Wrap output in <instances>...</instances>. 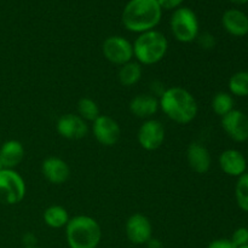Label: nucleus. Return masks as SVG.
Masks as SVG:
<instances>
[{
	"label": "nucleus",
	"mask_w": 248,
	"mask_h": 248,
	"mask_svg": "<svg viewBox=\"0 0 248 248\" xmlns=\"http://www.w3.org/2000/svg\"><path fill=\"white\" fill-rule=\"evenodd\" d=\"M160 109L162 113L179 125H186L196 118L199 111L198 102L195 97L179 86L170 87L165 90L159 99Z\"/></svg>",
	"instance_id": "obj_1"
},
{
	"label": "nucleus",
	"mask_w": 248,
	"mask_h": 248,
	"mask_svg": "<svg viewBox=\"0 0 248 248\" xmlns=\"http://www.w3.org/2000/svg\"><path fill=\"white\" fill-rule=\"evenodd\" d=\"M162 9L157 0H130L124 7V27L132 33L153 31L161 21Z\"/></svg>",
	"instance_id": "obj_2"
},
{
	"label": "nucleus",
	"mask_w": 248,
	"mask_h": 248,
	"mask_svg": "<svg viewBox=\"0 0 248 248\" xmlns=\"http://www.w3.org/2000/svg\"><path fill=\"white\" fill-rule=\"evenodd\" d=\"M65 239L69 248H97L102 240V229L94 218L77 216L65 225Z\"/></svg>",
	"instance_id": "obj_3"
},
{
	"label": "nucleus",
	"mask_w": 248,
	"mask_h": 248,
	"mask_svg": "<svg viewBox=\"0 0 248 248\" xmlns=\"http://www.w3.org/2000/svg\"><path fill=\"white\" fill-rule=\"evenodd\" d=\"M133 45V57L142 65H152L159 63L169 48L166 36L159 31H144L136 38Z\"/></svg>",
	"instance_id": "obj_4"
},
{
	"label": "nucleus",
	"mask_w": 248,
	"mask_h": 248,
	"mask_svg": "<svg viewBox=\"0 0 248 248\" xmlns=\"http://www.w3.org/2000/svg\"><path fill=\"white\" fill-rule=\"evenodd\" d=\"M170 27L174 39L179 43L188 44L196 40L200 34V24L195 12L189 7H178L174 10L170 19Z\"/></svg>",
	"instance_id": "obj_5"
},
{
	"label": "nucleus",
	"mask_w": 248,
	"mask_h": 248,
	"mask_svg": "<svg viewBox=\"0 0 248 248\" xmlns=\"http://www.w3.org/2000/svg\"><path fill=\"white\" fill-rule=\"evenodd\" d=\"M24 179L15 170L0 171V203L2 205H17L26 196Z\"/></svg>",
	"instance_id": "obj_6"
},
{
	"label": "nucleus",
	"mask_w": 248,
	"mask_h": 248,
	"mask_svg": "<svg viewBox=\"0 0 248 248\" xmlns=\"http://www.w3.org/2000/svg\"><path fill=\"white\" fill-rule=\"evenodd\" d=\"M104 58L116 65H124L133 58V45L126 38L111 35L104 40L102 45Z\"/></svg>",
	"instance_id": "obj_7"
},
{
	"label": "nucleus",
	"mask_w": 248,
	"mask_h": 248,
	"mask_svg": "<svg viewBox=\"0 0 248 248\" xmlns=\"http://www.w3.org/2000/svg\"><path fill=\"white\" fill-rule=\"evenodd\" d=\"M92 133L99 144L104 147H113L119 142L121 128L118 121L109 115H99L92 123Z\"/></svg>",
	"instance_id": "obj_8"
},
{
	"label": "nucleus",
	"mask_w": 248,
	"mask_h": 248,
	"mask_svg": "<svg viewBox=\"0 0 248 248\" xmlns=\"http://www.w3.org/2000/svg\"><path fill=\"white\" fill-rule=\"evenodd\" d=\"M137 140L144 150L153 152L159 149L165 140V127L159 120L148 119L138 130Z\"/></svg>",
	"instance_id": "obj_9"
},
{
	"label": "nucleus",
	"mask_w": 248,
	"mask_h": 248,
	"mask_svg": "<svg viewBox=\"0 0 248 248\" xmlns=\"http://www.w3.org/2000/svg\"><path fill=\"white\" fill-rule=\"evenodd\" d=\"M125 232L128 241L135 245H145L153 237V225L149 218L142 213H135L127 219Z\"/></svg>",
	"instance_id": "obj_10"
},
{
	"label": "nucleus",
	"mask_w": 248,
	"mask_h": 248,
	"mask_svg": "<svg viewBox=\"0 0 248 248\" xmlns=\"http://www.w3.org/2000/svg\"><path fill=\"white\" fill-rule=\"evenodd\" d=\"M222 127L234 142L248 140V116L244 111L234 109L222 118Z\"/></svg>",
	"instance_id": "obj_11"
},
{
	"label": "nucleus",
	"mask_w": 248,
	"mask_h": 248,
	"mask_svg": "<svg viewBox=\"0 0 248 248\" xmlns=\"http://www.w3.org/2000/svg\"><path fill=\"white\" fill-rule=\"evenodd\" d=\"M57 132L65 140H82L89 133V125L75 114H65L57 121Z\"/></svg>",
	"instance_id": "obj_12"
},
{
	"label": "nucleus",
	"mask_w": 248,
	"mask_h": 248,
	"mask_svg": "<svg viewBox=\"0 0 248 248\" xmlns=\"http://www.w3.org/2000/svg\"><path fill=\"white\" fill-rule=\"evenodd\" d=\"M41 172L47 182L56 186L65 183L70 177V167L61 157L50 156L45 159L41 165Z\"/></svg>",
	"instance_id": "obj_13"
},
{
	"label": "nucleus",
	"mask_w": 248,
	"mask_h": 248,
	"mask_svg": "<svg viewBox=\"0 0 248 248\" xmlns=\"http://www.w3.org/2000/svg\"><path fill=\"white\" fill-rule=\"evenodd\" d=\"M219 167L228 176L239 178L247 172V160L239 150L228 149L220 154Z\"/></svg>",
	"instance_id": "obj_14"
},
{
	"label": "nucleus",
	"mask_w": 248,
	"mask_h": 248,
	"mask_svg": "<svg viewBox=\"0 0 248 248\" xmlns=\"http://www.w3.org/2000/svg\"><path fill=\"white\" fill-rule=\"evenodd\" d=\"M186 161L189 167L196 173H207L211 169L212 159L207 148L201 143L194 142L186 149Z\"/></svg>",
	"instance_id": "obj_15"
},
{
	"label": "nucleus",
	"mask_w": 248,
	"mask_h": 248,
	"mask_svg": "<svg viewBox=\"0 0 248 248\" xmlns=\"http://www.w3.org/2000/svg\"><path fill=\"white\" fill-rule=\"evenodd\" d=\"M223 28L232 36L241 38L248 34V16L239 9H229L222 16Z\"/></svg>",
	"instance_id": "obj_16"
},
{
	"label": "nucleus",
	"mask_w": 248,
	"mask_h": 248,
	"mask_svg": "<svg viewBox=\"0 0 248 248\" xmlns=\"http://www.w3.org/2000/svg\"><path fill=\"white\" fill-rule=\"evenodd\" d=\"M128 108H130L131 114H133L136 118L148 120L159 110V99L157 97L153 96L152 93L137 94L131 99Z\"/></svg>",
	"instance_id": "obj_17"
},
{
	"label": "nucleus",
	"mask_w": 248,
	"mask_h": 248,
	"mask_svg": "<svg viewBox=\"0 0 248 248\" xmlns=\"http://www.w3.org/2000/svg\"><path fill=\"white\" fill-rule=\"evenodd\" d=\"M0 157L4 162L5 169L15 170L24 159V147L19 140H6L0 148Z\"/></svg>",
	"instance_id": "obj_18"
},
{
	"label": "nucleus",
	"mask_w": 248,
	"mask_h": 248,
	"mask_svg": "<svg viewBox=\"0 0 248 248\" xmlns=\"http://www.w3.org/2000/svg\"><path fill=\"white\" fill-rule=\"evenodd\" d=\"M143 74V68L140 63L137 61H130V62L125 63L121 65L120 70H119V81L123 86L131 87L133 85L137 84L140 80Z\"/></svg>",
	"instance_id": "obj_19"
},
{
	"label": "nucleus",
	"mask_w": 248,
	"mask_h": 248,
	"mask_svg": "<svg viewBox=\"0 0 248 248\" xmlns=\"http://www.w3.org/2000/svg\"><path fill=\"white\" fill-rule=\"evenodd\" d=\"M43 218L45 224L47 227L52 228V229L65 228V225L68 224L70 219L68 211L60 205H53L46 208L43 215Z\"/></svg>",
	"instance_id": "obj_20"
},
{
	"label": "nucleus",
	"mask_w": 248,
	"mask_h": 248,
	"mask_svg": "<svg viewBox=\"0 0 248 248\" xmlns=\"http://www.w3.org/2000/svg\"><path fill=\"white\" fill-rule=\"evenodd\" d=\"M211 106H212V109L216 115L223 118L228 113L234 110V98L228 92H218L213 97Z\"/></svg>",
	"instance_id": "obj_21"
},
{
	"label": "nucleus",
	"mask_w": 248,
	"mask_h": 248,
	"mask_svg": "<svg viewBox=\"0 0 248 248\" xmlns=\"http://www.w3.org/2000/svg\"><path fill=\"white\" fill-rule=\"evenodd\" d=\"M229 90L230 94L248 97V70H241L230 77Z\"/></svg>",
	"instance_id": "obj_22"
},
{
	"label": "nucleus",
	"mask_w": 248,
	"mask_h": 248,
	"mask_svg": "<svg viewBox=\"0 0 248 248\" xmlns=\"http://www.w3.org/2000/svg\"><path fill=\"white\" fill-rule=\"evenodd\" d=\"M78 115L85 121H91L93 123L101 113H99V107L96 102L89 97H82L78 102Z\"/></svg>",
	"instance_id": "obj_23"
},
{
	"label": "nucleus",
	"mask_w": 248,
	"mask_h": 248,
	"mask_svg": "<svg viewBox=\"0 0 248 248\" xmlns=\"http://www.w3.org/2000/svg\"><path fill=\"white\" fill-rule=\"evenodd\" d=\"M235 199H236L237 206L244 212L248 213V172L237 178L236 186H235Z\"/></svg>",
	"instance_id": "obj_24"
},
{
	"label": "nucleus",
	"mask_w": 248,
	"mask_h": 248,
	"mask_svg": "<svg viewBox=\"0 0 248 248\" xmlns=\"http://www.w3.org/2000/svg\"><path fill=\"white\" fill-rule=\"evenodd\" d=\"M230 240L237 248L246 246V245H248V229L245 227L239 228V229L235 230Z\"/></svg>",
	"instance_id": "obj_25"
},
{
	"label": "nucleus",
	"mask_w": 248,
	"mask_h": 248,
	"mask_svg": "<svg viewBox=\"0 0 248 248\" xmlns=\"http://www.w3.org/2000/svg\"><path fill=\"white\" fill-rule=\"evenodd\" d=\"M196 40H198L199 45H200L203 50H213L216 44H217L215 36H213L211 33H207V31L199 34Z\"/></svg>",
	"instance_id": "obj_26"
},
{
	"label": "nucleus",
	"mask_w": 248,
	"mask_h": 248,
	"mask_svg": "<svg viewBox=\"0 0 248 248\" xmlns=\"http://www.w3.org/2000/svg\"><path fill=\"white\" fill-rule=\"evenodd\" d=\"M207 248H237L232 244V241L230 239H217L213 240Z\"/></svg>",
	"instance_id": "obj_27"
},
{
	"label": "nucleus",
	"mask_w": 248,
	"mask_h": 248,
	"mask_svg": "<svg viewBox=\"0 0 248 248\" xmlns=\"http://www.w3.org/2000/svg\"><path fill=\"white\" fill-rule=\"evenodd\" d=\"M184 0H157V4L164 10H177Z\"/></svg>",
	"instance_id": "obj_28"
},
{
	"label": "nucleus",
	"mask_w": 248,
	"mask_h": 248,
	"mask_svg": "<svg viewBox=\"0 0 248 248\" xmlns=\"http://www.w3.org/2000/svg\"><path fill=\"white\" fill-rule=\"evenodd\" d=\"M23 242L26 245V247H35L36 246V237L33 234H26L23 237Z\"/></svg>",
	"instance_id": "obj_29"
},
{
	"label": "nucleus",
	"mask_w": 248,
	"mask_h": 248,
	"mask_svg": "<svg viewBox=\"0 0 248 248\" xmlns=\"http://www.w3.org/2000/svg\"><path fill=\"white\" fill-rule=\"evenodd\" d=\"M145 245H147L148 248H164L162 242L160 241V240L154 239V237H152V239H150Z\"/></svg>",
	"instance_id": "obj_30"
},
{
	"label": "nucleus",
	"mask_w": 248,
	"mask_h": 248,
	"mask_svg": "<svg viewBox=\"0 0 248 248\" xmlns=\"http://www.w3.org/2000/svg\"><path fill=\"white\" fill-rule=\"evenodd\" d=\"M232 2H234V4H247L248 0H230Z\"/></svg>",
	"instance_id": "obj_31"
},
{
	"label": "nucleus",
	"mask_w": 248,
	"mask_h": 248,
	"mask_svg": "<svg viewBox=\"0 0 248 248\" xmlns=\"http://www.w3.org/2000/svg\"><path fill=\"white\" fill-rule=\"evenodd\" d=\"M2 170H5V166H4V162H2L1 157H0V171H2Z\"/></svg>",
	"instance_id": "obj_32"
},
{
	"label": "nucleus",
	"mask_w": 248,
	"mask_h": 248,
	"mask_svg": "<svg viewBox=\"0 0 248 248\" xmlns=\"http://www.w3.org/2000/svg\"><path fill=\"white\" fill-rule=\"evenodd\" d=\"M239 248H248V245H246V246H242V247H239Z\"/></svg>",
	"instance_id": "obj_33"
},
{
	"label": "nucleus",
	"mask_w": 248,
	"mask_h": 248,
	"mask_svg": "<svg viewBox=\"0 0 248 248\" xmlns=\"http://www.w3.org/2000/svg\"><path fill=\"white\" fill-rule=\"evenodd\" d=\"M26 248H40V247H38V246H35V247H26Z\"/></svg>",
	"instance_id": "obj_34"
}]
</instances>
